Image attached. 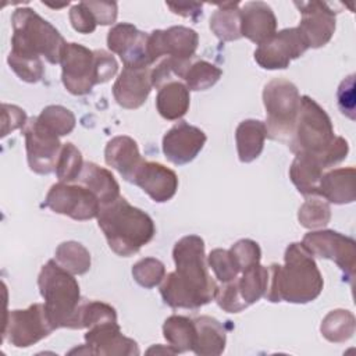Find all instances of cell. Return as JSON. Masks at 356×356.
<instances>
[{
  "mask_svg": "<svg viewBox=\"0 0 356 356\" xmlns=\"http://www.w3.org/2000/svg\"><path fill=\"white\" fill-rule=\"evenodd\" d=\"M175 271L160 284V295L174 309H199L214 300L218 285L206 264L204 241L199 235L182 236L172 249Z\"/></svg>",
  "mask_w": 356,
  "mask_h": 356,
  "instance_id": "cell-1",
  "label": "cell"
},
{
  "mask_svg": "<svg viewBox=\"0 0 356 356\" xmlns=\"http://www.w3.org/2000/svg\"><path fill=\"white\" fill-rule=\"evenodd\" d=\"M285 264L273 263L268 267V285L266 299L289 303L313 302L323 291V277L314 261V256L303 243L292 242L285 249Z\"/></svg>",
  "mask_w": 356,
  "mask_h": 356,
  "instance_id": "cell-2",
  "label": "cell"
},
{
  "mask_svg": "<svg viewBox=\"0 0 356 356\" xmlns=\"http://www.w3.org/2000/svg\"><path fill=\"white\" fill-rule=\"evenodd\" d=\"M97 224L110 249L121 257H129L138 253L156 234L152 217L129 204L122 196L100 206Z\"/></svg>",
  "mask_w": 356,
  "mask_h": 356,
  "instance_id": "cell-3",
  "label": "cell"
},
{
  "mask_svg": "<svg viewBox=\"0 0 356 356\" xmlns=\"http://www.w3.org/2000/svg\"><path fill=\"white\" fill-rule=\"evenodd\" d=\"M38 285L53 327L56 330H74L75 317L82 303L79 285L74 274L63 268L56 260H49L39 273Z\"/></svg>",
  "mask_w": 356,
  "mask_h": 356,
  "instance_id": "cell-4",
  "label": "cell"
},
{
  "mask_svg": "<svg viewBox=\"0 0 356 356\" xmlns=\"http://www.w3.org/2000/svg\"><path fill=\"white\" fill-rule=\"evenodd\" d=\"M11 51L44 57L50 64H60L67 42L61 33L32 8H17L11 15Z\"/></svg>",
  "mask_w": 356,
  "mask_h": 356,
  "instance_id": "cell-5",
  "label": "cell"
},
{
  "mask_svg": "<svg viewBox=\"0 0 356 356\" xmlns=\"http://www.w3.org/2000/svg\"><path fill=\"white\" fill-rule=\"evenodd\" d=\"M267 136L289 142L299 113L300 96L296 85L285 78L271 79L263 89Z\"/></svg>",
  "mask_w": 356,
  "mask_h": 356,
  "instance_id": "cell-6",
  "label": "cell"
},
{
  "mask_svg": "<svg viewBox=\"0 0 356 356\" xmlns=\"http://www.w3.org/2000/svg\"><path fill=\"white\" fill-rule=\"evenodd\" d=\"M335 139L330 115L310 96L300 97L296 125L289 149L296 153L318 154L324 152Z\"/></svg>",
  "mask_w": 356,
  "mask_h": 356,
  "instance_id": "cell-7",
  "label": "cell"
},
{
  "mask_svg": "<svg viewBox=\"0 0 356 356\" xmlns=\"http://www.w3.org/2000/svg\"><path fill=\"white\" fill-rule=\"evenodd\" d=\"M54 330L44 305L33 303L24 310L7 312L3 339L15 348H28L49 337Z\"/></svg>",
  "mask_w": 356,
  "mask_h": 356,
  "instance_id": "cell-8",
  "label": "cell"
},
{
  "mask_svg": "<svg viewBox=\"0 0 356 356\" xmlns=\"http://www.w3.org/2000/svg\"><path fill=\"white\" fill-rule=\"evenodd\" d=\"M305 248L317 257L330 259L342 270L345 280L352 284L356 267V242L332 229L310 231L303 236Z\"/></svg>",
  "mask_w": 356,
  "mask_h": 356,
  "instance_id": "cell-9",
  "label": "cell"
},
{
  "mask_svg": "<svg viewBox=\"0 0 356 356\" xmlns=\"http://www.w3.org/2000/svg\"><path fill=\"white\" fill-rule=\"evenodd\" d=\"M44 206L57 214L72 220L86 221L97 217L100 202L97 196L83 185L58 182L49 189Z\"/></svg>",
  "mask_w": 356,
  "mask_h": 356,
  "instance_id": "cell-10",
  "label": "cell"
},
{
  "mask_svg": "<svg viewBox=\"0 0 356 356\" xmlns=\"http://www.w3.org/2000/svg\"><path fill=\"white\" fill-rule=\"evenodd\" d=\"M61 81L64 88L75 95H88L96 82L95 51L79 43H67L61 56Z\"/></svg>",
  "mask_w": 356,
  "mask_h": 356,
  "instance_id": "cell-11",
  "label": "cell"
},
{
  "mask_svg": "<svg viewBox=\"0 0 356 356\" xmlns=\"http://www.w3.org/2000/svg\"><path fill=\"white\" fill-rule=\"evenodd\" d=\"M22 129L29 168L42 175L56 171V164L63 147L60 138L47 131L38 121V117L29 118Z\"/></svg>",
  "mask_w": 356,
  "mask_h": 356,
  "instance_id": "cell-12",
  "label": "cell"
},
{
  "mask_svg": "<svg viewBox=\"0 0 356 356\" xmlns=\"http://www.w3.org/2000/svg\"><path fill=\"white\" fill-rule=\"evenodd\" d=\"M307 49L309 46L298 28H285L257 46L254 60L264 70H285Z\"/></svg>",
  "mask_w": 356,
  "mask_h": 356,
  "instance_id": "cell-13",
  "label": "cell"
},
{
  "mask_svg": "<svg viewBox=\"0 0 356 356\" xmlns=\"http://www.w3.org/2000/svg\"><path fill=\"white\" fill-rule=\"evenodd\" d=\"M199 44V35L192 28L171 26L168 29H156L149 33L147 50L152 63L161 56L179 60H192Z\"/></svg>",
  "mask_w": 356,
  "mask_h": 356,
  "instance_id": "cell-14",
  "label": "cell"
},
{
  "mask_svg": "<svg viewBox=\"0 0 356 356\" xmlns=\"http://www.w3.org/2000/svg\"><path fill=\"white\" fill-rule=\"evenodd\" d=\"M295 6L302 14L296 28L303 35L307 46L313 49L325 46L335 32V11L328 3L318 0L295 1Z\"/></svg>",
  "mask_w": 356,
  "mask_h": 356,
  "instance_id": "cell-15",
  "label": "cell"
},
{
  "mask_svg": "<svg viewBox=\"0 0 356 356\" xmlns=\"http://www.w3.org/2000/svg\"><path fill=\"white\" fill-rule=\"evenodd\" d=\"M206 139V134L200 128L179 121L163 138L164 156L172 164H186L200 153Z\"/></svg>",
  "mask_w": 356,
  "mask_h": 356,
  "instance_id": "cell-16",
  "label": "cell"
},
{
  "mask_svg": "<svg viewBox=\"0 0 356 356\" xmlns=\"http://www.w3.org/2000/svg\"><path fill=\"white\" fill-rule=\"evenodd\" d=\"M85 345L89 355L100 356H136L139 355L138 343L122 335L117 321H107L88 328Z\"/></svg>",
  "mask_w": 356,
  "mask_h": 356,
  "instance_id": "cell-17",
  "label": "cell"
},
{
  "mask_svg": "<svg viewBox=\"0 0 356 356\" xmlns=\"http://www.w3.org/2000/svg\"><path fill=\"white\" fill-rule=\"evenodd\" d=\"M132 184L146 192L154 202L164 203L174 197L178 189V177L171 168L145 160L135 172Z\"/></svg>",
  "mask_w": 356,
  "mask_h": 356,
  "instance_id": "cell-18",
  "label": "cell"
},
{
  "mask_svg": "<svg viewBox=\"0 0 356 356\" xmlns=\"http://www.w3.org/2000/svg\"><path fill=\"white\" fill-rule=\"evenodd\" d=\"M152 88V70L149 67H124L113 85V95L121 107L132 110L146 102Z\"/></svg>",
  "mask_w": 356,
  "mask_h": 356,
  "instance_id": "cell-19",
  "label": "cell"
},
{
  "mask_svg": "<svg viewBox=\"0 0 356 356\" xmlns=\"http://www.w3.org/2000/svg\"><path fill=\"white\" fill-rule=\"evenodd\" d=\"M277 31L273 8L264 1H248L241 8V33L256 44L270 39Z\"/></svg>",
  "mask_w": 356,
  "mask_h": 356,
  "instance_id": "cell-20",
  "label": "cell"
},
{
  "mask_svg": "<svg viewBox=\"0 0 356 356\" xmlns=\"http://www.w3.org/2000/svg\"><path fill=\"white\" fill-rule=\"evenodd\" d=\"M104 160L107 165L115 168L128 182H132L135 172L145 161L139 153L138 143L127 135L114 136L107 142Z\"/></svg>",
  "mask_w": 356,
  "mask_h": 356,
  "instance_id": "cell-21",
  "label": "cell"
},
{
  "mask_svg": "<svg viewBox=\"0 0 356 356\" xmlns=\"http://www.w3.org/2000/svg\"><path fill=\"white\" fill-rule=\"evenodd\" d=\"M355 174L356 171L353 167L335 168L324 172L318 182L317 196L334 204H346L355 202Z\"/></svg>",
  "mask_w": 356,
  "mask_h": 356,
  "instance_id": "cell-22",
  "label": "cell"
},
{
  "mask_svg": "<svg viewBox=\"0 0 356 356\" xmlns=\"http://www.w3.org/2000/svg\"><path fill=\"white\" fill-rule=\"evenodd\" d=\"M324 171L325 168L316 154L296 153L289 168V178L303 196H317L318 182Z\"/></svg>",
  "mask_w": 356,
  "mask_h": 356,
  "instance_id": "cell-23",
  "label": "cell"
},
{
  "mask_svg": "<svg viewBox=\"0 0 356 356\" xmlns=\"http://www.w3.org/2000/svg\"><path fill=\"white\" fill-rule=\"evenodd\" d=\"M196 338L192 352L199 356H217L225 349L227 332L224 325L214 317L200 316L193 320Z\"/></svg>",
  "mask_w": 356,
  "mask_h": 356,
  "instance_id": "cell-24",
  "label": "cell"
},
{
  "mask_svg": "<svg viewBox=\"0 0 356 356\" xmlns=\"http://www.w3.org/2000/svg\"><path fill=\"white\" fill-rule=\"evenodd\" d=\"M81 185L90 189L99 199L100 206L114 202L120 197V185L111 171L103 168L92 161L83 163L82 171L78 177Z\"/></svg>",
  "mask_w": 356,
  "mask_h": 356,
  "instance_id": "cell-25",
  "label": "cell"
},
{
  "mask_svg": "<svg viewBox=\"0 0 356 356\" xmlns=\"http://www.w3.org/2000/svg\"><path fill=\"white\" fill-rule=\"evenodd\" d=\"M189 89L184 82L171 81L159 88L156 96V107L163 118L168 121L182 118L189 108Z\"/></svg>",
  "mask_w": 356,
  "mask_h": 356,
  "instance_id": "cell-26",
  "label": "cell"
},
{
  "mask_svg": "<svg viewBox=\"0 0 356 356\" xmlns=\"http://www.w3.org/2000/svg\"><path fill=\"white\" fill-rule=\"evenodd\" d=\"M267 138L266 124L260 120H245L235 131L238 157L242 163H250L256 160L264 147Z\"/></svg>",
  "mask_w": 356,
  "mask_h": 356,
  "instance_id": "cell-27",
  "label": "cell"
},
{
  "mask_svg": "<svg viewBox=\"0 0 356 356\" xmlns=\"http://www.w3.org/2000/svg\"><path fill=\"white\" fill-rule=\"evenodd\" d=\"M210 29L221 42H232L242 38L239 3H222L210 17Z\"/></svg>",
  "mask_w": 356,
  "mask_h": 356,
  "instance_id": "cell-28",
  "label": "cell"
},
{
  "mask_svg": "<svg viewBox=\"0 0 356 356\" xmlns=\"http://www.w3.org/2000/svg\"><path fill=\"white\" fill-rule=\"evenodd\" d=\"M163 335L177 353L192 350L196 338L195 321L185 316H170L163 324Z\"/></svg>",
  "mask_w": 356,
  "mask_h": 356,
  "instance_id": "cell-29",
  "label": "cell"
},
{
  "mask_svg": "<svg viewBox=\"0 0 356 356\" xmlns=\"http://www.w3.org/2000/svg\"><path fill=\"white\" fill-rule=\"evenodd\" d=\"M241 273V277L236 278V285L242 299L249 306L266 295L268 285V268L256 263Z\"/></svg>",
  "mask_w": 356,
  "mask_h": 356,
  "instance_id": "cell-30",
  "label": "cell"
},
{
  "mask_svg": "<svg viewBox=\"0 0 356 356\" xmlns=\"http://www.w3.org/2000/svg\"><path fill=\"white\" fill-rule=\"evenodd\" d=\"M356 320L349 310L337 309L330 312L321 321L320 331L323 337L334 343H342L355 334Z\"/></svg>",
  "mask_w": 356,
  "mask_h": 356,
  "instance_id": "cell-31",
  "label": "cell"
},
{
  "mask_svg": "<svg viewBox=\"0 0 356 356\" xmlns=\"http://www.w3.org/2000/svg\"><path fill=\"white\" fill-rule=\"evenodd\" d=\"M54 260L74 275H82L90 268V253L79 242L67 241L57 246Z\"/></svg>",
  "mask_w": 356,
  "mask_h": 356,
  "instance_id": "cell-32",
  "label": "cell"
},
{
  "mask_svg": "<svg viewBox=\"0 0 356 356\" xmlns=\"http://www.w3.org/2000/svg\"><path fill=\"white\" fill-rule=\"evenodd\" d=\"M107 321H117V313L113 306L100 300H82L75 317L74 330L90 328Z\"/></svg>",
  "mask_w": 356,
  "mask_h": 356,
  "instance_id": "cell-33",
  "label": "cell"
},
{
  "mask_svg": "<svg viewBox=\"0 0 356 356\" xmlns=\"http://www.w3.org/2000/svg\"><path fill=\"white\" fill-rule=\"evenodd\" d=\"M221 75L222 71L214 64L204 60H197L191 63L189 68L186 70L184 75V83L189 90H206L214 86Z\"/></svg>",
  "mask_w": 356,
  "mask_h": 356,
  "instance_id": "cell-34",
  "label": "cell"
},
{
  "mask_svg": "<svg viewBox=\"0 0 356 356\" xmlns=\"http://www.w3.org/2000/svg\"><path fill=\"white\" fill-rule=\"evenodd\" d=\"M38 121L56 136H65L75 128V115L63 106H47L38 115Z\"/></svg>",
  "mask_w": 356,
  "mask_h": 356,
  "instance_id": "cell-35",
  "label": "cell"
},
{
  "mask_svg": "<svg viewBox=\"0 0 356 356\" xmlns=\"http://www.w3.org/2000/svg\"><path fill=\"white\" fill-rule=\"evenodd\" d=\"M330 204L320 196H307L306 202L300 206L298 213V220L300 225L309 229L325 227L330 222Z\"/></svg>",
  "mask_w": 356,
  "mask_h": 356,
  "instance_id": "cell-36",
  "label": "cell"
},
{
  "mask_svg": "<svg viewBox=\"0 0 356 356\" xmlns=\"http://www.w3.org/2000/svg\"><path fill=\"white\" fill-rule=\"evenodd\" d=\"M7 63L10 68L17 74V76L24 82L36 83L44 75L43 61L38 56L10 51L7 57Z\"/></svg>",
  "mask_w": 356,
  "mask_h": 356,
  "instance_id": "cell-37",
  "label": "cell"
},
{
  "mask_svg": "<svg viewBox=\"0 0 356 356\" xmlns=\"http://www.w3.org/2000/svg\"><path fill=\"white\" fill-rule=\"evenodd\" d=\"M83 167L82 154L74 143H64L56 164V175L60 182L71 184L76 181Z\"/></svg>",
  "mask_w": 356,
  "mask_h": 356,
  "instance_id": "cell-38",
  "label": "cell"
},
{
  "mask_svg": "<svg viewBox=\"0 0 356 356\" xmlns=\"http://www.w3.org/2000/svg\"><path fill=\"white\" fill-rule=\"evenodd\" d=\"M132 277L140 286L150 289L161 284L165 277V267L159 259L145 257L134 264Z\"/></svg>",
  "mask_w": 356,
  "mask_h": 356,
  "instance_id": "cell-39",
  "label": "cell"
},
{
  "mask_svg": "<svg viewBox=\"0 0 356 356\" xmlns=\"http://www.w3.org/2000/svg\"><path fill=\"white\" fill-rule=\"evenodd\" d=\"M142 31L136 29L135 25L128 22L115 24L107 35V47L111 53L124 56L138 40Z\"/></svg>",
  "mask_w": 356,
  "mask_h": 356,
  "instance_id": "cell-40",
  "label": "cell"
},
{
  "mask_svg": "<svg viewBox=\"0 0 356 356\" xmlns=\"http://www.w3.org/2000/svg\"><path fill=\"white\" fill-rule=\"evenodd\" d=\"M207 263L214 271V275L218 281L229 282L238 277L241 268L229 250L225 249H213L209 254Z\"/></svg>",
  "mask_w": 356,
  "mask_h": 356,
  "instance_id": "cell-41",
  "label": "cell"
},
{
  "mask_svg": "<svg viewBox=\"0 0 356 356\" xmlns=\"http://www.w3.org/2000/svg\"><path fill=\"white\" fill-rule=\"evenodd\" d=\"M191 65V60H179L175 57H165L157 67L152 70V83L154 88H161L167 82L175 81L174 76L182 78Z\"/></svg>",
  "mask_w": 356,
  "mask_h": 356,
  "instance_id": "cell-42",
  "label": "cell"
},
{
  "mask_svg": "<svg viewBox=\"0 0 356 356\" xmlns=\"http://www.w3.org/2000/svg\"><path fill=\"white\" fill-rule=\"evenodd\" d=\"M236 278L229 282H224L221 286H218L214 296V300L217 302V305L228 313H239L248 307V305L245 303V300L239 293Z\"/></svg>",
  "mask_w": 356,
  "mask_h": 356,
  "instance_id": "cell-43",
  "label": "cell"
},
{
  "mask_svg": "<svg viewBox=\"0 0 356 356\" xmlns=\"http://www.w3.org/2000/svg\"><path fill=\"white\" fill-rule=\"evenodd\" d=\"M229 252L235 257L241 271L248 268L249 266L260 263V259H261L260 246L257 242H254L252 239H241V241L235 242L231 246Z\"/></svg>",
  "mask_w": 356,
  "mask_h": 356,
  "instance_id": "cell-44",
  "label": "cell"
},
{
  "mask_svg": "<svg viewBox=\"0 0 356 356\" xmlns=\"http://www.w3.org/2000/svg\"><path fill=\"white\" fill-rule=\"evenodd\" d=\"M338 107L343 115L350 120H355V110H356V97H355V74L346 76L337 92Z\"/></svg>",
  "mask_w": 356,
  "mask_h": 356,
  "instance_id": "cell-45",
  "label": "cell"
},
{
  "mask_svg": "<svg viewBox=\"0 0 356 356\" xmlns=\"http://www.w3.org/2000/svg\"><path fill=\"white\" fill-rule=\"evenodd\" d=\"M70 21L72 28L79 33H92L96 29V19L92 11L86 7L83 1L74 4L70 10Z\"/></svg>",
  "mask_w": 356,
  "mask_h": 356,
  "instance_id": "cell-46",
  "label": "cell"
},
{
  "mask_svg": "<svg viewBox=\"0 0 356 356\" xmlns=\"http://www.w3.org/2000/svg\"><path fill=\"white\" fill-rule=\"evenodd\" d=\"M26 121V113L21 107L7 103L1 104V138L18 128H24Z\"/></svg>",
  "mask_w": 356,
  "mask_h": 356,
  "instance_id": "cell-47",
  "label": "cell"
},
{
  "mask_svg": "<svg viewBox=\"0 0 356 356\" xmlns=\"http://www.w3.org/2000/svg\"><path fill=\"white\" fill-rule=\"evenodd\" d=\"M95 51V65H96V82L104 83L110 81L118 71V64L114 56L106 50H93Z\"/></svg>",
  "mask_w": 356,
  "mask_h": 356,
  "instance_id": "cell-48",
  "label": "cell"
},
{
  "mask_svg": "<svg viewBox=\"0 0 356 356\" xmlns=\"http://www.w3.org/2000/svg\"><path fill=\"white\" fill-rule=\"evenodd\" d=\"M100 25H111L117 19V3L114 1H83Z\"/></svg>",
  "mask_w": 356,
  "mask_h": 356,
  "instance_id": "cell-49",
  "label": "cell"
},
{
  "mask_svg": "<svg viewBox=\"0 0 356 356\" xmlns=\"http://www.w3.org/2000/svg\"><path fill=\"white\" fill-rule=\"evenodd\" d=\"M167 7L178 15L196 19L199 15H202V3H167Z\"/></svg>",
  "mask_w": 356,
  "mask_h": 356,
  "instance_id": "cell-50",
  "label": "cell"
},
{
  "mask_svg": "<svg viewBox=\"0 0 356 356\" xmlns=\"http://www.w3.org/2000/svg\"><path fill=\"white\" fill-rule=\"evenodd\" d=\"M43 4H44V6H49V7H51V8H61V7H65V6L68 4V1H67V3H63V4H50V3H44V1H43Z\"/></svg>",
  "mask_w": 356,
  "mask_h": 356,
  "instance_id": "cell-51",
  "label": "cell"
}]
</instances>
